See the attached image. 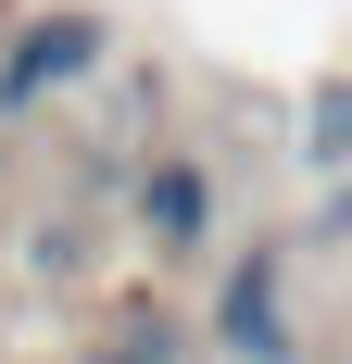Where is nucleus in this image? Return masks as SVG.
I'll list each match as a JSON object with an SVG mask.
<instances>
[{
  "label": "nucleus",
  "instance_id": "1",
  "mask_svg": "<svg viewBox=\"0 0 352 364\" xmlns=\"http://www.w3.org/2000/svg\"><path fill=\"white\" fill-rule=\"evenodd\" d=\"M88 63H101V26H88V13L26 26V38H13V63H0V101H51V88H76Z\"/></svg>",
  "mask_w": 352,
  "mask_h": 364
},
{
  "label": "nucleus",
  "instance_id": "2",
  "mask_svg": "<svg viewBox=\"0 0 352 364\" xmlns=\"http://www.w3.org/2000/svg\"><path fill=\"white\" fill-rule=\"evenodd\" d=\"M202 214H214L202 164H151V176H139V226L164 239V252H189V239H202Z\"/></svg>",
  "mask_w": 352,
  "mask_h": 364
},
{
  "label": "nucleus",
  "instance_id": "3",
  "mask_svg": "<svg viewBox=\"0 0 352 364\" xmlns=\"http://www.w3.org/2000/svg\"><path fill=\"white\" fill-rule=\"evenodd\" d=\"M227 339H239V352H264V364H289V327H277V277H239V289H227Z\"/></svg>",
  "mask_w": 352,
  "mask_h": 364
}]
</instances>
